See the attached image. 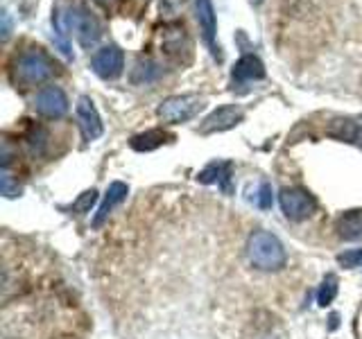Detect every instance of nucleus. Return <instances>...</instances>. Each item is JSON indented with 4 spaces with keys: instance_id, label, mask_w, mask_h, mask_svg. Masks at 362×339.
<instances>
[{
    "instance_id": "nucleus-1",
    "label": "nucleus",
    "mask_w": 362,
    "mask_h": 339,
    "mask_svg": "<svg viewBox=\"0 0 362 339\" xmlns=\"http://www.w3.org/2000/svg\"><path fill=\"white\" fill-rule=\"evenodd\" d=\"M249 263L260 271H279L286 267V249L269 231H254L247 240Z\"/></svg>"
},
{
    "instance_id": "nucleus-2",
    "label": "nucleus",
    "mask_w": 362,
    "mask_h": 339,
    "mask_svg": "<svg viewBox=\"0 0 362 339\" xmlns=\"http://www.w3.org/2000/svg\"><path fill=\"white\" fill-rule=\"evenodd\" d=\"M57 66L41 48H30L23 52L14 64V82L21 86H37L48 82L54 75Z\"/></svg>"
},
{
    "instance_id": "nucleus-3",
    "label": "nucleus",
    "mask_w": 362,
    "mask_h": 339,
    "mask_svg": "<svg viewBox=\"0 0 362 339\" xmlns=\"http://www.w3.org/2000/svg\"><path fill=\"white\" fill-rule=\"evenodd\" d=\"M54 23H59L62 28H66L71 34H75V39L84 45V48H90V45H95L98 39H100V34H102V28H100V20L90 14L88 9H84L82 5H75L71 7L64 14L57 11V14L52 16Z\"/></svg>"
},
{
    "instance_id": "nucleus-4",
    "label": "nucleus",
    "mask_w": 362,
    "mask_h": 339,
    "mask_svg": "<svg viewBox=\"0 0 362 339\" xmlns=\"http://www.w3.org/2000/svg\"><path fill=\"white\" fill-rule=\"evenodd\" d=\"M204 97L199 95H173L163 100L161 105L156 109V116L161 118L163 122H170V124H179V122H188L197 116V113L204 109Z\"/></svg>"
},
{
    "instance_id": "nucleus-5",
    "label": "nucleus",
    "mask_w": 362,
    "mask_h": 339,
    "mask_svg": "<svg viewBox=\"0 0 362 339\" xmlns=\"http://www.w3.org/2000/svg\"><path fill=\"white\" fill-rule=\"evenodd\" d=\"M279 203L283 213H286V218L292 222H301L305 218H310L317 208L313 195H308L301 188H283L279 192Z\"/></svg>"
},
{
    "instance_id": "nucleus-6",
    "label": "nucleus",
    "mask_w": 362,
    "mask_h": 339,
    "mask_svg": "<svg viewBox=\"0 0 362 339\" xmlns=\"http://www.w3.org/2000/svg\"><path fill=\"white\" fill-rule=\"evenodd\" d=\"M34 109L43 118H64L68 113V97L59 86H45L34 97Z\"/></svg>"
},
{
    "instance_id": "nucleus-7",
    "label": "nucleus",
    "mask_w": 362,
    "mask_h": 339,
    "mask_svg": "<svg viewBox=\"0 0 362 339\" xmlns=\"http://www.w3.org/2000/svg\"><path fill=\"white\" fill-rule=\"evenodd\" d=\"M90 68H93V73L102 79H116L122 75L124 52L118 48V45H107V48H102L93 54Z\"/></svg>"
},
{
    "instance_id": "nucleus-8",
    "label": "nucleus",
    "mask_w": 362,
    "mask_h": 339,
    "mask_svg": "<svg viewBox=\"0 0 362 339\" xmlns=\"http://www.w3.org/2000/svg\"><path fill=\"white\" fill-rule=\"evenodd\" d=\"M195 14H197V23H199L204 43L209 45V50L213 52V56L222 59L220 45L215 43V34H218V20H215V7H213L211 0H195Z\"/></svg>"
},
{
    "instance_id": "nucleus-9",
    "label": "nucleus",
    "mask_w": 362,
    "mask_h": 339,
    "mask_svg": "<svg viewBox=\"0 0 362 339\" xmlns=\"http://www.w3.org/2000/svg\"><path fill=\"white\" fill-rule=\"evenodd\" d=\"M245 120V111L235 105H226V107H220L215 109L211 116L202 122L199 131L202 133H218V131H226V129H233L238 127Z\"/></svg>"
},
{
    "instance_id": "nucleus-10",
    "label": "nucleus",
    "mask_w": 362,
    "mask_h": 339,
    "mask_svg": "<svg viewBox=\"0 0 362 339\" xmlns=\"http://www.w3.org/2000/svg\"><path fill=\"white\" fill-rule=\"evenodd\" d=\"M77 118H79V124H82L84 129V136L88 141H95L102 136V131H105V127H102V118L100 113L93 105V100L90 97H79L77 102Z\"/></svg>"
},
{
    "instance_id": "nucleus-11",
    "label": "nucleus",
    "mask_w": 362,
    "mask_h": 339,
    "mask_svg": "<svg viewBox=\"0 0 362 339\" xmlns=\"http://www.w3.org/2000/svg\"><path fill=\"white\" fill-rule=\"evenodd\" d=\"M231 174H233L231 161H213L197 174V181L199 184H218L224 195H231Z\"/></svg>"
},
{
    "instance_id": "nucleus-12",
    "label": "nucleus",
    "mask_w": 362,
    "mask_h": 339,
    "mask_svg": "<svg viewBox=\"0 0 362 339\" xmlns=\"http://www.w3.org/2000/svg\"><path fill=\"white\" fill-rule=\"evenodd\" d=\"M129 195V188L122 184V181H113V184L109 186L107 190V195H105V201L100 203V208L95 213V218H93V226H102L105 224V220L109 218V213L118 206V203H122L124 199H127Z\"/></svg>"
},
{
    "instance_id": "nucleus-13",
    "label": "nucleus",
    "mask_w": 362,
    "mask_h": 339,
    "mask_svg": "<svg viewBox=\"0 0 362 339\" xmlns=\"http://www.w3.org/2000/svg\"><path fill=\"white\" fill-rule=\"evenodd\" d=\"M265 77V66L256 54H245L233 68V82H254Z\"/></svg>"
},
{
    "instance_id": "nucleus-14",
    "label": "nucleus",
    "mask_w": 362,
    "mask_h": 339,
    "mask_svg": "<svg viewBox=\"0 0 362 339\" xmlns=\"http://www.w3.org/2000/svg\"><path fill=\"white\" fill-rule=\"evenodd\" d=\"M337 233L342 240L358 242L362 240V210H346L342 218L337 220Z\"/></svg>"
},
{
    "instance_id": "nucleus-15",
    "label": "nucleus",
    "mask_w": 362,
    "mask_h": 339,
    "mask_svg": "<svg viewBox=\"0 0 362 339\" xmlns=\"http://www.w3.org/2000/svg\"><path fill=\"white\" fill-rule=\"evenodd\" d=\"M328 133L335 136L339 141L362 147V120H335L331 127H328Z\"/></svg>"
},
{
    "instance_id": "nucleus-16",
    "label": "nucleus",
    "mask_w": 362,
    "mask_h": 339,
    "mask_svg": "<svg viewBox=\"0 0 362 339\" xmlns=\"http://www.w3.org/2000/svg\"><path fill=\"white\" fill-rule=\"evenodd\" d=\"M161 48L170 56L181 54L184 50H188L190 43H188V37H186V30L181 28V25H170V28H165L163 39H161Z\"/></svg>"
},
{
    "instance_id": "nucleus-17",
    "label": "nucleus",
    "mask_w": 362,
    "mask_h": 339,
    "mask_svg": "<svg viewBox=\"0 0 362 339\" xmlns=\"http://www.w3.org/2000/svg\"><path fill=\"white\" fill-rule=\"evenodd\" d=\"M168 138H170V133H165L163 129H150L145 133L134 136V138L129 141V145L136 152H152V150H156V147H161L163 143H168Z\"/></svg>"
},
{
    "instance_id": "nucleus-18",
    "label": "nucleus",
    "mask_w": 362,
    "mask_h": 339,
    "mask_svg": "<svg viewBox=\"0 0 362 339\" xmlns=\"http://www.w3.org/2000/svg\"><path fill=\"white\" fill-rule=\"evenodd\" d=\"M161 73H163V68L154 64L152 59H141L132 71V82L134 84H150L154 79L161 77Z\"/></svg>"
},
{
    "instance_id": "nucleus-19",
    "label": "nucleus",
    "mask_w": 362,
    "mask_h": 339,
    "mask_svg": "<svg viewBox=\"0 0 362 339\" xmlns=\"http://www.w3.org/2000/svg\"><path fill=\"white\" fill-rule=\"evenodd\" d=\"M337 297V276L335 274H328L322 282L320 292H317V303L326 308L328 303H333V299Z\"/></svg>"
},
{
    "instance_id": "nucleus-20",
    "label": "nucleus",
    "mask_w": 362,
    "mask_h": 339,
    "mask_svg": "<svg viewBox=\"0 0 362 339\" xmlns=\"http://www.w3.org/2000/svg\"><path fill=\"white\" fill-rule=\"evenodd\" d=\"M0 192H3L5 197H18L21 195V186L14 181V177H11L7 170H3V174H0Z\"/></svg>"
},
{
    "instance_id": "nucleus-21",
    "label": "nucleus",
    "mask_w": 362,
    "mask_h": 339,
    "mask_svg": "<svg viewBox=\"0 0 362 339\" xmlns=\"http://www.w3.org/2000/svg\"><path fill=\"white\" fill-rule=\"evenodd\" d=\"M45 131L41 127H32L30 136H28V145H30V152L32 154H41L43 152V145H45Z\"/></svg>"
},
{
    "instance_id": "nucleus-22",
    "label": "nucleus",
    "mask_w": 362,
    "mask_h": 339,
    "mask_svg": "<svg viewBox=\"0 0 362 339\" xmlns=\"http://www.w3.org/2000/svg\"><path fill=\"white\" fill-rule=\"evenodd\" d=\"M337 263L342 265V267H349V269L360 267L362 265V249H351V251L339 254L337 256Z\"/></svg>"
},
{
    "instance_id": "nucleus-23",
    "label": "nucleus",
    "mask_w": 362,
    "mask_h": 339,
    "mask_svg": "<svg viewBox=\"0 0 362 339\" xmlns=\"http://www.w3.org/2000/svg\"><path fill=\"white\" fill-rule=\"evenodd\" d=\"M95 201H98V192L95 190H86L84 195L73 203V210L75 213H88V208L93 206Z\"/></svg>"
},
{
    "instance_id": "nucleus-24",
    "label": "nucleus",
    "mask_w": 362,
    "mask_h": 339,
    "mask_svg": "<svg viewBox=\"0 0 362 339\" xmlns=\"http://www.w3.org/2000/svg\"><path fill=\"white\" fill-rule=\"evenodd\" d=\"M258 208H263V210L272 208V186L269 184H263L258 190Z\"/></svg>"
},
{
    "instance_id": "nucleus-25",
    "label": "nucleus",
    "mask_w": 362,
    "mask_h": 339,
    "mask_svg": "<svg viewBox=\"0 0 362 339\" xmlns=\"http://www.w3.org/2000/svg\"><path fill=\"white\" fill-rule=\"evenodd\" d=\"M9 32H11V20H9L7 11H3V41L9 39Z\"/></svg>"
},
{
    "instance_id": "nucleus-26",
    "label": "nucleus",
    "mask_w": 362,
    "mask_h": 339,
    "mask_svg": "<svg viewBox=\"0 0 362 339\" xmlns=\"http://www.w3.org/2000/svg\"><path fill=\"white\" fill-rule=\"evenodd\" d=\"M331 328H337V314L331 316Z\"/></svg>"
},
{
    "instance_id": "nucleus-27",
    "label": "nucleus",
    "mask_w": 362,
    "mask_h": 339,
    "mask_svg": "<svg viewBox=\"0 0 362 339\" xmlns=\"http://www.w3.org/2000/svg\"><path fill=\"white\" fill-rule=\"evenodd\" d=\"M98 5H109V3H113V0H95Z\"/></svg>"
},
{
    "instance_id": "nucleus-28",
    "label": "nucleus",
    "mask_w": 362,
    "mask_h": 339,
    "mask_svg": "<svg viewBox=\"0 0 362 339\" xmlns=\"http://www.w3.org/2000/svg\"><path fill=\"white\" fill-rule=\"evenodd\" d=\"M252 3H254V5H260V3H263V0H252Z\"/></svg>"
}]
</instances>
